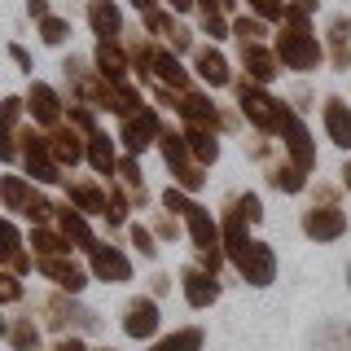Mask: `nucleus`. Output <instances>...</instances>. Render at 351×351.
I'll return each instance as SVG.
<instances>
[{
  "label": "nucleus",
  "instance_id": "1",
  "mask_svg": "<svg viewBox=\"0 0 351 351\" xmlns=\"http://www.w3.org/2000/svg\"><path fill=\"white\" fill-rule=\"evenodd\" d=\"M272 49H277V58L285 71H294V75H312L325 58V44L316 40V31H312V14H303V9H294V5H285V18H281V31H277V40H272Z\"/></svg>",
  "mask_w": 351,
  "mask_h": 351
},
{
  "label": "nucleus",
  "instance_id": "2",
  "mask_svg": "<svg viewBox=\"0 0 351 351\" xmlns=\"http://www.w3.org/2000/svg\"><path fill=\"white\" fill-rule=\"evenodd\" d=\"M158 154H162V162H167L176 189H184V193H202V189H206V171H211V167H202V162L193 158L184 128H162V136H158Z\"/></svg>",
  "mask_w": 351,
  "mask_h": 351
},
{
  "label": "nucleus",
  "instance_id": "3",
  "mask_svg": "<svg viewBox=\"0 0 351 351\" xmlns=\"http://www.w3.org/2000/svg\"><path fill=\"white\" fill-rule=\"evenodd\" d=\"M233 93H237L241 119H246L259 136H277V132H281V119H285V101H281V97H272L263 84L246 80V75H237V80H233Z\"/></svg>",
  "mask_w": 351,
  "mask_h": 351
},
{
  "label": "nucleus",
  "instance_id": "4",
  "mask_svg": "<svg viewBox=\"0 0 351 351\" xmlns=\"http://www.w3.org/2000/svg\"><path fill=\"white\" fill-rule=\"evenodd\" d=\"M0 197H5V211L9 219H31V224H53L58 219V206L49 202L40 189H36V180L31 176H18V171H9V176H0Z\"/></svg>",
  "mask_w": 351,
  "mask_h": 351
},
{
  "label": "nucleus",
  "instance_id": "5",
  "mask_svg": "<svg viewBox=\"0 0 351 351\" xmlns=\"http://www.w3.org/2000/svg\"><path fill=\"white\" fill-rule=\"evenodd\" d=\"M18 162H22V176H31L36 184H66V167L49 149V132L36 123L18 132Z\"/></svg>",
  "mask_w": 351,
  "mask_h": 351
},
{
  "label": "nucleus",
  "instance_id": "6",
  "mask_svg": "<svg viewBox=\"0 0 351 351\" xmlns=\"http://www.w3.org/2000/svg\"><path fill=\"white\" fill-rule=\"evenodd\" d=\"M40 321L53 329L58 338L66 334H93V329H101V316L93 312V307L80 303V294H49V299H40Z\"/></svg>",
  "mask_w": 351,
  "mask_h": 351
},
{
  "label": "nucleus",
  "instance_id": "7",
  "mask_svg": "<svg viewBox=\"0 0 351 351\" xmlns=\"http://www.w3.org/2000/svg\"><path fill=\"white\" fill-rule=\"evenodd\" d=\"M176 119H180V128H197V132H228L233 128V114H224L206 88H189V93H180V106H176Z\"/></svg>",
  "mask_w": 351,
  "mask_h": 351
},
{
  "label": "nucleus",
  "instance_id": "8",
  "mask_svg": "<svg viewBox=\"0 0 351 351\" xmlns=\"http://www.w3.org/2000/svg\"><path fill=\"white\" fill-rule=\"evenodd\" d=\"M277 145H281V154L294 162L299 171H307L312 176L316 171V145H312V132H307V123L299 119V110H294L290 101H285V119H281V132H277Z\"/></svg>",
  "mask_w": 351,
  "mask_h": 351
},
{
  "label": "nucleus",
  "instance_id": "9",
  "mask_svg": "<svg viewBox=\"0 0 351 351\" xmlns=\"http://www.w3.org/2000/svg\"><path fill=\"white\" fill-rule=\"evenodd\" d=\"M162 119H158V106H145V110H136V114H128V119H119V145H123L128 154H145L158 145V136H162Z\"/></svg>",
  "mask_w": 351,
  "mask_h": 351
},
{
  "label": "nucleus",
  "instance_id": "10",
  "mask_svg": "<svg viewBox=\"0 0 351 351\" xmlns=\"http://www.w3.org/2000/svg\"><path fill=\"white\" fill-rule=\"evenodd\" d=\"M228 263L241 272V281L263 290V285L277 281V250L268 246V241H250V246H241L237 255H228Z\"/></svg>",
  "mask_w": 351,
  "mask_h": 351
},
{
  "label": "nucleus",
  "instance_id": "11",
  "mask_svg": "<svg viewBox=\"0 0 351 351\" xmlns=\"http://www.w3.org/2000/svg\"><path fill=\"white\" fill-rule=\"evenodd\" d=\"M299 228H303V237H312V241H338V237H347L351 219L338 202H312L299 215Z\"/></svg>",
  "mask_w": 351,
  "mask_h": 351
},
{
  "label": "nucleus",
  "instance_id": "12",
  "mask_svg": "<svg viewBox=\"0 0 351 351\" xmlns=\"http://www.w3.org/2000/svg\"><path fill=\"white\" fill-rule=\"evenodd\" d=\"M162 329V307L154 294H132L123 303V334L132 343H149L154 334Z\"/></svg>",
  "mask_w": 351,
  "mask_h": 351
},
{
  "label": "nucleus",
  "instance_id": "13",
  "mask_svg": "<svg viewBox=\"0 0 351 351\" xmlns=\"http://www.w3.org/2000/svg\"><path fill=\"white\" fill-rule=\"evenodd\" d=\"M66 106L71 101H62V93L53 84H31L27 88V114H31V123L44 128V132H53V128H62L66 123Z\"/></svg>",
  "mask_w": 351,
  "mask_h": 351
},
{
  "label": "nucleus",
  "instance_id": "14",
  "mask_svg": "<svg viewBox=\"0 0 351 351\" xmlns=\"http://www.w3.org/2000/svg\"><path fill=\"white\" fill-rule=\"evenodd\" d=\"M237 62H241V75H246V80H255V84H263V88L281 75L277 49H268L263 40H237Z\"/></svg>",
  "mask_w": 351,
  "mask_h": 351
},
{
  "label": "nucleus",
  "instance_id": "15",
  "mask_svg": "<svg viewBox=\"0 0 351 351\" xmlns=\"http://www.w3.org/2000/svg\"><path fill=\"white\" fill-rule=\"evenodd\" d=\"M88 272H93V281L123 285V281H132V259L119 246H110V241H97V246L88 250Z\"/></svg>",
  "mask_w": 351,
  "mask_h": 351
},
{
  "label": "nucleus",
  "instance_id": "16",
  "mask_svg": "<svg viewBox=\"0 0 351 351\" xmlns=\"http://www.w3.org/2000/svg\"><path fill=\"white\" fill-rule=\"evenodd\" d=\"M180 290H184V303L202 312V307L219 303L224 285H219V277H215V272H206L202 263H189V268H180Z\"/></svg>",
  "mask_w": 351,
  "mask_h": 351
},
{
  "label": "nucleus",
  "instance_id": "17",
  "mask_svg": "<svg viewBox=\"0 0 351 351\" xmlns=\"http://www.w3.org/2000/svg\"><path fill=\"white\" fill-rule=\"evenodd\" d=\"M141 22H145L149 40H162L171 53H189L193 49V31L184 27L176 14H162V9H149V14H141Z\"/></svg>",
  "mask_w": 351,
  "mask_h": 351
},
{
  "label": "nucleus",
  "instance_id": "18",
  "mask_svg": "<svg viewBox=\"0 0 351 351\" xmlns=\"http://www.w3.org/2000/svg\"><path fill=\"white\" fill-rule=\"evenodd\" d=\"M36 272L44 281H53L62 294H84V285H88V277L93 272H84L80 263H75L71 255H58V259H36Z\"/></svg>",
  "mask_w": 351,
  "mask_h": 351
},
{
  "label": "nucleus",
  "instance_id": "19",
  "mask_svg": "<svg viewBox=\"0 0 351 351\" xmlns=\"http://www.w3.org/2000/svg\"><path fill=\"white\" fill-rule=\"evenodd\" d=\"M66 202L80 206L84 215H110V180H66Z\"/></svg>",
  "mask_w": 351,
  "mask_h": 351
},
{
  "label": "nucleus",
  "instance_id": "20",
  "mask_svg": "<svg viewBox=\"0 0 351 351\" xmlns=\"http://www.w3.org/2000/svg\"><path fill=\"white\" fill-rule=\"evenodd\" d=\"M93 66L101 71V80L128 84V75H132V53H128V44H123V40H97Z\"/></svg>",
  "mask_w": 351,
  "mask_h": 351
},
{
  "label": "nucleus",
  "instance_id": "21",
  "mask_svg": "<svg viewBox=\"0 0 351 351\" xmlns=\"http://www.w3.org/2000/svg\"><path fill=\"white\" fill-rule=\"evenodd\" d=\"M193 75L202 80L206 88H233V66H228V58L215 49V44H202V49L193 53Z\"/></svg>",
  "mask_w": 351,
  "mask_h": 351
},
{
  "label": "nucleus",
  "instance_id": "22",
  "mask_svg": "<svg viewBox=\"0 0 351 351\" xmlns=\"http://www.w3.org/2000/svg\"><path fill=\"white\" fill-rule=\"evenodd\" d=\"M49 149H53V158H58L66 171L80 167V162H88V136L80 128H71V123H62V128L49 132Z\"/></svg>",
  "mask_w": 351,
  "mask_h": 351
},
{
  "label": "nucleus",
  "instance_id": "23",
  "mask_svg": "<svg viewBox=\"0 0 351 351\" xmlns=\"http://www.w3.org/2000/svg\"><path fill=\"white\" fill-rule=\"evenodd\" d=\"M149 75H154V84L176 88V93H189V88H193V75L184 71L180 53H171L167 44H158V49H154V66H149Z\"/></svg>",
  "mask_w": 351,
  "mask_h": 351
},
{
  "label": "nucleus",
  "instance_id": "24",
  "mask_svg": "<svg viewBox=\"0 0 351 351\" xmlns=\"http://www.w3.org/2000/svg\"><path fill=\"white\" fill-rule=\"evenodd\" d=\"M325 58L334 71H351V14H334L325 31Z\"/></svg>",
  "mask_w": 351,
  "mask_h": 351
},
{
  "label": "nucleus",
  "instance_id": "25",
  "mask_svg": "<svg viewBox=\"0 0 351 351\" xmlns=\"http://www.w3.org/2000/svg\"><path fill=\"white\" fill-rule=\"evenodd\" d=\"M321 123H325V136L334 141L338 149L351 154V101H343V97H325Z\"/></svg>",
  "mask_w": 351,
  "mask_h": 351
},
{
  "label": "nucleus",
  "instance_id": "26",
  "mask_svg": "<svg viewBox=\"0 0 351 351\" xmlns=\"http://www.w3.org/2000/svg\"><path fill=\"white\" fill-rule=\"evenodd\" d=\"M53 224H58L62 233H66V241H71V246H80L84 255L97 246V241H101V237L93 233V224H88V215L80 211V206H71V202H62V206H58V219H53Z\"/></svg>",
  "mask_w": 351,
  "mask_h": 351
},
{
  "label": "nucleus",
  "instance_id": "27",
  "mask_svg": "<svg viewBox=\"0 0 351 351\" xmlns=\"http://www.w3.org/2000/svg\"><path fill=\"white\" fill-rule=\"evenodd\" d=\"M114 145H119V136H110V132H93V136H88V167L101 176V180H114L119 176V158H123V154Z\"/></svg>",
  "mask_w": 351,
  "mask_h": 351
},
{
  "label": "nucleus",
  "instance_id": "28",
  "mask_svg": "<svg viewBox=\"0 0 351 351\" xmlns=\"http://www.w3.org/2000/svg\"><path fill=\"white\" fill-rule=\"evenodd\" d=\"M88 27L97 40H119L123 36V9L114 0H88Z\"/></svg>",
  "mask_w": 351,
  "mask_h": 351
},
{
  "label": "nucleus",
  "instance_id": "29",
  "mask_svg": "<svg viewBox=\"0 0 351 351\" xmlns=\"http://www.w3.org/2000/svg\"><path fill=\"white\" fill-rule=\"evenodd\" d=\"M27 246L36 259H58V255H71V241H66V233L58 224H31L27 233Z\"/></svg>",
  "mask_w": 351,
  "mask_h": 351
},
{
  "label": "nucleus",
  "instance_id": "30",
  "mask_svg": "<svg viewBox=\"0 0 351 351\" xmlns=\"http://www.w3.org/2000/svg\"><path fill=\"white\" fill-rule=\"evenodd\" d=\"M263 180H268V189H277V193H303L307 189V171H299L285 154L263 167Z\"/></svg>",
  "mask_w": 351,
  "mask_h": 351
},
{
  "label": "nucleus",
  "instance_id": "31",
  "mask_svg": "<svg viewBox=\"0 0 351 351\" xmlns=\"http://www.w3.org/2000/svg\"><path fill=\"white\" fill-rule=\"evenodd\" d=\"M114 180L128 189L132 206H136V211H145V202H149V184H145V171H141V158H136V154H123V158H119V176H114Z\"/></svg>",
  "mask_w": 351,
  "mask_h": 351
},
{
  "label": "nucleus",
  "instance_id": "32",
  "mask_svg": "<svg viewBox=\"0 0 351 351\" xmlns=\"http://www.w3.org/2000/svg\"><path fill=\"white\" fill-rule=\"evenodd\" d=\"M5 343H9V351H44L36 316H14V321H5Z\"/></svg>",
  "mask_w": 351,
  "mask_h": 351
},
{
  "label": "nucleus",
  "instance_id": "33",
  "mask_svg": "<svg viewBox=\"0 0 351 351\" xmlns=\"http://www.w3.org/2000/svg\"><path fill=\"white\" fill-rule=\"evenodd\" d=\"M206 347V329L202 325H184L176 334H162L149 351H202Z\"/></svg>",
  "mask_w": 351,
  "mask_h": 351
},
{
  "label": "nucleus",
  "instance_id": "34",
  "mask_svg": "<svg viewBox=\"0 0 351 351\" xmlns=\"http://www.w3.org/2000/svg\"><path fill=\"white\" fill-rule=\"evenodd\" d=\"M184 136H189V149H193V158L202 162V167H215V162H219V136H215V132L184 128Z\"/></svg>",
  "mask_w": 351,
  "mask_h": 351
},
{
  "label": "nucleus",
  "instance_id": "35",
  "mask_svg": "<svg viewBox=\"0 0 351 351\" xmlns=\"http://www.w3.org/2000/svg\"><path fill=\"white\" fill-rule=\"evenodd\" d=\"M197 27H202V36H211V44L233 36V18L219 14V9H206V5H197Z\"/></svg>",
  "mask_w": 351,
  "mask_h": 351
},
{
  "label": "nucleus",
  "instance_id": "36",
  "mask_svg": "<svg viewBox=\"0 0 351 351\" xmlns=\"http://www.w3.org/2000/svg\"><path fill=\"white\" fill-rule=\"evenodd\" d=\"M128 241L141 250V259H158V233L149 224H128Z\"/></svg>",
  "mask_w": 351,
  "mask_h": 351
},
{
  "label": "nucleus",
  "instance_id": "37",
  "mask_svg": "<svg viewBox=\"0 0 351 351\" xmlns=\"http://www.w3.org/2000/svg\"><path fill=\"white\" fill-rule=\"evenodd\" d=\"M66 123H71V128H80L84 136L101 132V128H97V110H93V106H84V101H71V106H66Z\"/></svg>",
  "mask_w": 351,
  "mask_h": 351
},
{
  "label": "nucleus",
  "instance_id": "38",
  "mask_svg": "<svg viewBox=\"0 0 351 351\" xmlns=\"http://www.w3.org/2000/svg\"><path fill=\"white\" fill-rule=\"evenodd\" d=\"M40 40L49 44V49H58V44L71 40V22L58 18V14H53V18H44V22H40Z\"/></svg>",
  "mask_w": 351,
  "mask_h": 351
},
{
  "label": "nucleus",
  "instance_id": "39",
  "mask_svg": "<svg viewBox=\"0 0 351 351\" xmlns=\"http://www.w3.org/2000/svg\"><path fill=\"white\" fill-rule=\"evenodd\" d=\"M268 36V22L263 18H255V14H241V18H233V40H263Z\"/></svg>",
  "mask_w": 351,
  "mask_h": 351
},
{
  "label": "nucleus",
  "instance_id": "40",
  "mask_svg": "<svg viewBox=\"0 0 351 351\" xmlns=\"http://www.w3.org/2000/svg\"><path fill=\"white\" fill-rule=\"evenodd\" d=\"M347 347H351V329L343 334V329L325 325L321 334H316V351H347Z\"/></svg>",
  "mask_w": 351,
  "mask_h": 351
},
{
  "label": "nucleus",
  "instance_id": "41",
  "mask_svg": "<svg viewBox=\"0 0 351 351\" xmlns=\"http://www.w3.org/2000/svg\"><path fill=\"white\" fill-rule=\"evenodd\" d=\"M154 233H158L162 241H176V237H180V219H176L171 211H158V215H154Z\"/></svg>",
  "mask_w": 351,
  "mask_h": 351
},
{
  "label": "nucleus",
  "instance_id": "42",
  "mask_svg": "<svg viewBox=\"0 0 351 351\" xmlns=\"http://www.w3.org/2000/svg\"><path fill=\"white\" fill-rule=\"evenodd\" d=\"M18 299H22V277L5 272V277H0V303H18Z\"/></svg>",
  "mask_w": 351,
  "mask_h": 351
},
{
  "label": "nucleus",
  "instance_id": "43",
  "mask_svg": "<svg viewBox=\"0 0 351 351\" xmlns=\"http://www.w3.org/2000/svg\"><path fill=\"white\" fill-rule=\"evenodd\" d=\"M44 351H88V347H84V338H80V334H66V338H58V343L44 347Z\"/></svg>",
  "mask_w": 351,
  "mask_h": 351
},
{
  "label": "nucleus",
  "instance_id": "44",
  "mask_svg": "<svg viewBox=\"0 0 351 351\" xmlns=\"http://www.w3.org/2000/svg\"><path fill=\"white\" fill-rule=\"evenodd\" d=\"M9 58H14L18 71H36V66H31V53L22 49V44H9Z\"/></svg>",
  "mask_w": 351,
  "mask_h": 351
},
{
  "label": "nucleus",
  "instance_id": "45",
  "mask_svg": "<svg viewBox=\"0 0 351 351\" xmlns=\"http://www.w3.org/2000/svg\"><path fill=\"white\" fill-rule=\"evenodd\" d=\"M27 18H36V22H44V18H53L49 0H27Z\"/></svg>",
  "mask_w": 351,
  "mask_h": 351
},
{
  "label": "nucleus",
  "instance_id": "46",
  "mask_svg": "<svg viewBox=\"0 0 351 351\" xmlns=\"http://www.w3.org/2000/svg\"><path fill=\"white\" fill-rule=\"evenodd\" d=\"M167 290H171V277H162V272H158V277L149 281V294H154V299H162Z\"/></svg>",
  "mask_w": 351,
  "mask_h": 351
},
{
  "label": "nucleus",
  "instance_id": "47",
  "mask_svg": "<svg viewBox=\"0 0 351 351\" xmlns=\"http://www.w3.org/2000/svg\"><path fill=\"white\" fill-rule=\"evenodd\" d=\"M197 5H206V9H219V14H233V9H237V0H197Z\"/></svg>",
  "mask_w": 351,
  "mask_h": 351
},
{
  "label": "nucleus",
  "instance_id": "48",
  "mask_svg": "<svg viewBox=\"0 0 351 351\" xmlns=\"http://www.w3.org/2000/svg\"><path fill=\"white\" fill-rule=\"evenodd\" d=\"M162 5H167L171 14H189V9H197V0H162Z\"/></svg>",
  "mask_w": 351,
  "mask_h": 351
},
{
  "label": "nucleus",
  "instance_id": "49",
  "mask_svg": "<svg viewBox=\"0 0 351 351\" xmlns=\"http://www.w3.org/2000/svg\"><path fill=\"white\" fill-rule=\"evenodd\" d=\"M285 5H294V9H303V14H316V5H321V0H285Z\"/></svg>",
  "mask_w": 351,
  "mask_h": 351
},
{
  "label": "nucleus",
  "instance_id": "50",
  "mask_svg": "<svg viewBox=\"0 0 351 351\" xmlns=\"http://www.w3.org/2000/svg\"><path fill=\"white\" fill-rule=\"evenodd\" d=\"M338 176H343V189H351V158L343 162V171H338Z\"/></svg>",
  "mask_w": 351,
  "mask_h": 351
},
{
  "label": "nucleus",
  "instance_id": "51",
  "mask_svg": "<svg viewBox=\"0 0 351 351\" xmlns=\"http://www.w3.org/2000/svg\"><path fill=\"white\" fill-rule=\"evenodd\" d=\"M93 351H114V347H93Z\"/></svg>",
  "mask_w": 351,
  "mask_h": 351
},
{
  "label": "nucleus",
  "instance_id": "52",
  "mask_svg": "<svg viewBox=\"0 0 351 351\" xmlns=\"http://www.w3.org/2000/svg\"><path fill=\"white\" fill-rule=\"evenodd\" d=\"M347 285H351V268H347Z\"/></svg>",
  "mask_w": 351,
  "mask_h": 351
}]
</instances>
